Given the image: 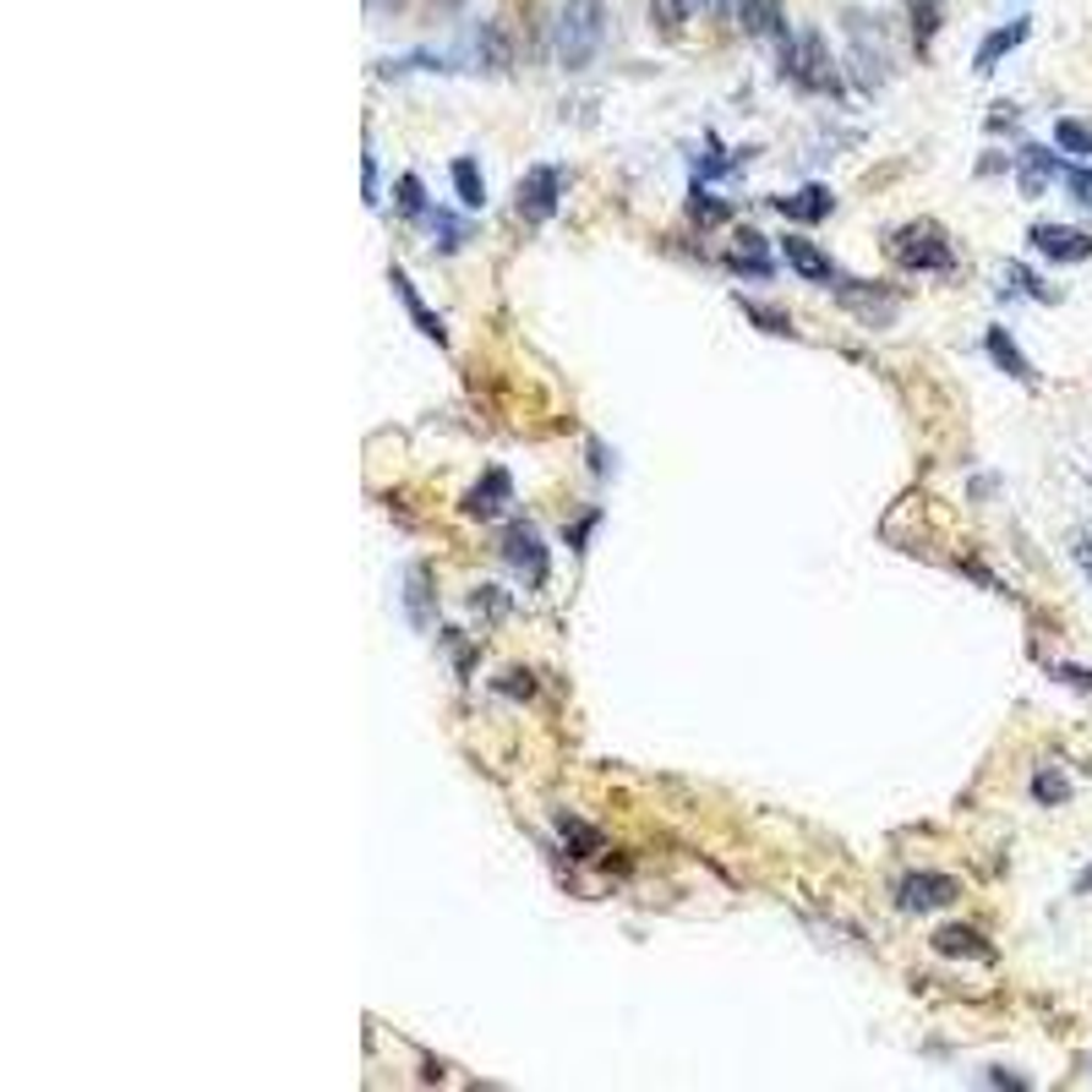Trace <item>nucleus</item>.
<instances>
[{
    "label": "nucleus",
    "instance_id": "21",
    "mask_svg": "<svg viewBox=\"0 0 1092 1092\" xmlns=\"http://www.w3.org/2000/svg\"><path fill=\"white\" fill-rule=\"evenodd\" d=\"M1032 797L1055 809V803H1065V797H1071V776H1060V771H1038V776H1032Z\"/></svg>",
    "mask_w": 1092,
    "mask_h": 1092
},
{
    "label": "nucleus",
    "instance_id": "3",
    "mask_svg": "<svg viewBox=\"0 0 1092 1092\" xmlns=\"http://www.w3.org/2000/svg\"><path fill=\"white\" fill-rule=\"evenodd\" d=\"M497 547H503V563H508L525 585H547L552 552H547V541H541V531L531 525V519H508L503 536H497Z\"/></svg>",
    "mask_w": 1092,
    "mask_h": 1092
},
{
    "label": "nucleus",
    "instance_id": "14",
    "mask_svg": "<svg viewBox=\"0 0 1092 1092\" xmlns=\"http://www.w3.org/2000/svg\"><path fill=\"white\" fill-rule=\"evenodd\" d=\"M389 284H394V290H399V301H405V312H410V322L421 328V334H426V339H432V345H448V328H443V322L432 317V306H426V301L415 296V284H410V279H405L399 268L389 273Z\"/></svg>",
    "mask_w": 1092,
    "mask_h": 1092
},
{
    "label": "nucleus",
    "instance_id": "6",
    "mask_svg": "<svg viewBox=\"0 0 1092 1092\" xmlns=\"http://www.w3.org/2000/svg\"><path fill=\"white\" fill-rule=\"evenodd\" d=\"M956 901V880L951 874H934V869H913L896 880V907L901 913H939Z\"/></svg>",
    "mask_w": 1092,
    "mask_h": 1092
},
{
    "label": "nucleus",
    "instance_id": "28",
    "mask_svg": "<svg viewBox=\"0 0 1092 1092\" xmlns=\"http://www.w3.org/2000/svg\"><path fill=\"white\" fill-rule=\"evenodd\" d=\"M689 208H694V224H722V219H732V208H727V203H705L699 192H694V203H689Z\"/></svg>",
    "mask_w": 1092,
    "mask_h": 1092
},
{
    "label": "nucleus",
    "instance_id": "31",
    "mask_svg": "<svg viewBox=\"0 0 1092 1092\" xmlns=\"http://www.w3.org/2000/svg\"><path fill=\"white\" fill-rule=\"evenodd\" d=\"M459 6H464V0H432V12H443V17H448V12H459Z\"/></svg>",
    "mask_w": 1092,
    "mask_h": 1092
},
{
    "label": "nucleus",
    "instance_id": "18",
    "mask_svg": "<svg viewBox=\"0 0 1092 1092\" xmlns=\"http://www.w3.org/2000/svg\"><path fill=\"white\" fill-rule=\"evenodd\" d=\"M1055 148H1060V154H1081V159H1087V154H1092V121H1071V115H1065V121H1055Z\"/></svg>",
    "mask_w": 1092,
    "mask_h": 1092
},
{
    "label": "nucleus",
    "instance_id": "29",
    "mask_svg": "<svg viewBox=\"0 0 1092 1092\" xmlns=\"http://www.w3.org/2000/svg\"><path fill=\"white\" fill-rule=\"evenodd\" d=\"M743 312H748V322H759V328H771V334H792V322L787 317H776V312H759L754 301H738Z\"/></svg>",
    "mask_w": 1092,
    "mask_h": 1092
},
{
    "label": "nucleus",
    "instance_id": "2",
    "mask_svg": "<svg viewBox=\"0 0 1092 1092\" xmlns=\"http://www.w3.org/2000/svg\"><path fill=\"white\" fill-rule=\"evenodd\" d=\"M890 252H896V263L901 268H913V273H951V241L939 235V224L934 219H913V224H901L896 235H890Z\"/></svg>",
    "mask_w": 1092,
    "mask_h": 1092
},
{
    "label": "nucleus",
    "instance_id": "26",
    "mask_svg": "<svg viewBox=\"0 0 1092 1092\" xmlns=\"http://www.w3.org/2000/svg\"><path fill=\"white\" fill-rule=\"evenodd\" d=\"M650 6H655V28L661 33H678L689 22V0H650Z\"/></svg>",
    "mask_w": 1092,
    "mask_h": 1092
},
{
    "label": "nucleus",
    "instance_id": "34",
    "mask_svg": "<svg viewBox=\"0 0 1092 1092\" xmlns=\"http://www.w3.org/2000/svg\"><path fill=\"white\" fill-rule=\"evenodd\" d=\"M371 6H383V12H394V6H399V0H371Z\"/></svg>",
    "mask_w": 1092,
    "mask_h": 1092
},
{
    "label": "nucleus",
    "instance_id": "13",
    "mask_svg": "<svg viewBox=\"0 0 1092 1092\" xmlns=\"http://www.w3.org/2000/svg\"><path fill=\"white\" fill-rule=\"evenodd\" d=\"M781 252L792 257V268L803 273V279H814V284H841V273H836V263L820 252V247H809L803 235H787L781 241Z\"/></svg>",
    "mask_w": 1092,
    "mask_h": 1092
},
{
    "label": "nucleus",
    "instance_id": "5",
    "mask_svg": "<svg viewBox=\"0 0 1092 1092\" xmlns=\"http://www.w3.org/2000/svg\"><path fill=\"white\" fill-rule=\"evenodd\" d=\"M557 192H563V170L557 164H536V170L519 175V186H513V213L525 224H547L557 213Z\"/></svg>",
    "mask_w": 1092,
    "mask_h": 1092
},
{
    "label": "nucleus",
    "instance_id": "1",
    "mask_svg": "<svg viewBox=\"0 0 1092 1092\" xmlns=\"http://www.w3.org/2000/svg\"><path fill=\"white\" fill-rule=\"evenodd\" d=\"M606 50V0H563L552 22V56L563 72H585Z\"/></svg>",
    "mask_w": 1092,
    "mask_h": 1092
},
{
    "label": "nucleus",
    "instance_id": "20",
    "mask_svg": "<svg viewBox=\"0 0 1092 1092\" xmlns=\"http://www.w3.org/2000/svg\"><path fill=\"white\" fill-rule=\"evenodd\" d=\"M1049 175H1055V159H1049V148H1027V154H1022V192H1032V197H1038V192H1043V180H1049Z\"/></svg>",
    "mask_w": 1092,
    "mask_h": 1092
},
{
    "label": "nucleus",
    "instance_id": "15",
    "mask_svg": "<svg viewBox=\"0 0 1092 1092\" xmlns=\"http://www.w3.org/2000/svg\"><path fill=\"white\" fill-rule=\"evenodd\" d=\"M934 951L939 956H972V962H994V945L983 939V934H972V929H939L934 934Z\"/></svg>",
    "mask_w": 1092,
    "mask_h": 1092
},
{
    "label": "nucleus",
    "instance_id": "16",
    "mask_svg": "<svg viewBox=\"0 0 1092 1092\" xmlns=\"http://www.w3.org/2000/svg\"><path fill=\"white\" fill-rule=\"evenodd\" d=\"M448 175H454V192H459V203H464L470 213H476V208H487V180H481V164H476V159H470V154H459Z\"/></svg>",
    "mask_w": 1092,
    "mask_h": 1092
},
{
    "label": "nucleus",
    "instance_id": "17",
    "mask_svg": "<svg viewBox=\"0 0 1092 1092\" xmlns=\"http://www.w3.org/2000/svg\"><path fill=\"white\" fill-rule=\"evenodd\" d=\"M508 492H513V487H508V470H487L481 487L464 497V508H470V513H492L497 503H508Z\"/></svg>",
    "mask_w": 1092,
    "mask_h": 1092
},
{
    "label": "nucleus",
    "instance_id": "23",
    "mask_svg": "<svg viewBox=\"0 0 1092 1092\" xmlns=\"http://www.w3.org/2000/svg\"><path fill=\"white\" fill-rule=\"evenodd\" d=\"M426 224L438 230V247H443V252H454V247L470 241V224H454V213H426Z\"/></svg>",
    "mask_w": 1092,
    "mask_h": 1092
},
{
    "label": "nucleus",
    "instance_id": "30",
    "mask_svg": "<svg viewBox=\"0 0 1092 1092\" xmlns=\"http://www.w3.org/2000/svg\"><path fill=\"white\" fill-rule=\"evenodd\" d=\"M361 170H366V180H361V197H366V203H377V159H371V148H366Z\"/></svg>",
    "mask_w": 1092,
    "mask_h": 1092
},
{
    "label": "nucleus",
    "instance_id": "12",
    "mask_svg": "<svg viewBox=\"0 0 1092 1092\" xmlns=\"http://www.w3.org/2000/svg\"><path fill=\"white\" fill-rule=\"evenodd\" d=\"M1027 33H1032V22H1027V17H1016V22H1006V28H994V33H988V38L978 44V56H972V72H994V66H1000V61H1006V56L1016 50V44H1022Z\"/></svg>",
    "mask_w": 1092,
    "mask_h": 1092
},
{
    "label": "nucleus",
    "instance_id": "7",
    "mask_svg": "<svg viewBox=\"0 0 1092 1092\" xmlns=\"http://www.w3.org/2000/svg\"><path fill=\"white\" fill-rule=\"evenodd\" d=\"M1027 241L1043 263H1087L1092 257V235L1087 230H1071V224H1032Z\"/></svg>",
    "mask_w": 1092,
    "mask_h": 1092
},
{
    "label": "nucleus",
    "instance_id": "25",
    "mask_svg": "<svg viewBox=\"0 0 1092 1092\" xmlns=\"http://www.w3.org/2000/svg\"><path fill=\"white\" fill-rule=\"evenodd\" d=\"M470 606H476V612L487 617V623H497V617H508V606H513V601H508L503 590H492V585H481V590H470Z\"/></svg>",
    "mask_w": 1092,
    "mask_h": 1092
},
{
    "label": "nucleus",
    "instance_id": "33",
    "mask_svg": "<svg viewBox=\"0 0 1092 1092\" xmlns=\"http://www.w3.org/2000/svg\"><path fill=\"white\" fill-rule=\"evenodd\" d=\"M1076 890H1081V896H1087V890H1092V864H1087V869H1081V880H1076Z\"/></svg>",
    "mask_w": 1092,
    "mask_h": 1092
},
{
    "label": "nucleus",
    "instance_id": "4",
    "mask_svg": "<svg viewBox=\"0 0 1092 1092\" xmlns=\"http://www.w3.org/2000/svg\"><path fill=\"white\" fill-rule=\"evenodd\" d=\"M787 72L797 66V77H803V88H814V93H830V99H841V72H836V61H830V44L820 38V28H803L797 38H792V56L781 61Z\"/></svg>",
    "mask_w": 1092,
    "mask_h": 1092
},
{
    "label": "nucleus",
    "instance_id": "10",
    "mask_svg": "<svg viewBox=\"0 0 1092 1092\" xmlns=\"http://www.w3.org/2000/svg\"><path fill=\"white\" fill-rule=\"evenodd\" d=\"M983 350H988V361H994V366H1000L1006 377H1016V383H1027V389H1038V383H1043V377L1032 371V361H1027V355L1016 350V339L1006 334V328H1000V322H994V328H988V334H983Z\"/></svg>",
    "mask_w": 1092,
    "mask_h": 1092
},
{
    "label": "nucleus",
    "instance_id": "32",
    "mask_svg": "<svg viewBox=\"0 0 1092 1092\" xmlns=\"http://www.w3.org/2000/svg\"><path fill=\"white\" fill-rule=\"evenodd\" d=\"M705 12H732V0H699Z\"/></svg>",
    "mask_w": 1092,
    "mask_h": 1092
},
{
    "label": "nucleus",
    "instance_id": "19",
    "mask_svg": "<svg viewBox=\"0 0 1092 1092\" xmlns=\"http://www.w3.org/2000/svg\"><path fill=\"white\" fill-rule=\"evenodd\" d=\"M405 596H410V623H432V580H426V568H415V574L405 580Z\"/></svg>",
    "mask_w": 1092,
    "mask_h": 1092
},
{
    "label": "nucleus",
    "instance_id": "8",
    "mask_svg": "<svg viewBox=\"0 0 1092 1092\" xmlns=\"http://www.w3.org/2000/svg\"><path fill=\"white\" fill-rule=\"evenodd\" d=\"M722 263H727L732 273H743V279H771V273H776L765 230H754V224H743V230L732 235V247L722 252Z\"/></svg>",
    "mask_w": 1092,
    "mask_h": 1092
},
{
    "label": "nucleus",
    "instance_id": "24",
    "mask_svg": "<svg viewBox=\"0 0 1092 1092\" xmlns=\"http://www.w3.org/2000/svg\"><path fill=\"white\" fill-rule=\"evenodd\" d=\"M913 6V38H918V50H929V33L939 22V0H907Z\"/></svg>",
    "mask_w": 1092,
    "mask_h": 1092
},
{
    "label": "nucleus",
    "instance_id": "11",
    "mask_svg": "<svg viewBox=\"0 0 1092 1092\" xmlns=\"http://www.w3.org/2000/svg\"><path fill=\"white\" fill-rule=\"evenodd\" d=\"M771 208H776V213H787V219H797V224H803V219L820 224V219H830V213H836V192L814 180V186H803V192H792V197H771Z\"/></svg>",
    "mask_w": 1092,
    "mask_h": 1092
},
{
    "label": "nucleus",
    "instance_id": "27",
    "mask_svg": "<svg viewBox=\"0 0 1092 1092\" xmlns=\"http://www.w3.org/2000/svg\"><path fill=\"white\" fill-rule=\"evenodd\" d=\"M1065 186H1071V197H1076V203L1092 208V170H1087V164H1071V170H1065Z\"/></svg>",
    "mask_w": 1092,
    "mask_h": 1092
},
{
    "label": "nucleus",
    "instance_id": "9",
    "mask_svg": "<svg viewBox=\"0 0 1092 1092\" xmlns=\"http://www.w3.org/2000/svg\"><path fill=\"white\" fill-rule=\"evenodd\" d=\"M841 22H846V33H852V50H858V61H864V93H874V88H880V77H885L880 17H869V12H846Z\"/></svg>",
    "mask_w": 1092,
    "mask_h": 1092
},
{
    "label": "nucleus",
    "instance_id": "22",
    "mask_svg": "<svg viewBox=\"0 0 1092 1092\" xmlns=\"http://www.w3.org/2000/svg\"><path fill=\"white\" fill-rule=\"evenodd\" d=\"M399 213L405 219H426V186H421V175H399Z\"/></svg>",
    "mask_w": 1092,
    "mask_h": 1092
}]
</instances>
